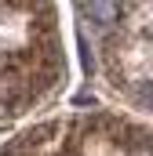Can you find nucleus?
Here are the masks:
<instances>
[{
    "mask_svg": "<svg viewBox=\"0 0 153 156\" xmlns=\"http://www.w3.org/2000/svg\"><path fill=\"white\" fill-rule=\"evenodd\" d=\"M84 11H88V18H91V22H99L102 29L117 26V4H113V0H88V4H84Z\"/></svg>",
    "mask_w": 153,
    "mask_h": 156,
    "instance_id": "nucleus-1",
    "label": "nucleus"
}]
</instances>
